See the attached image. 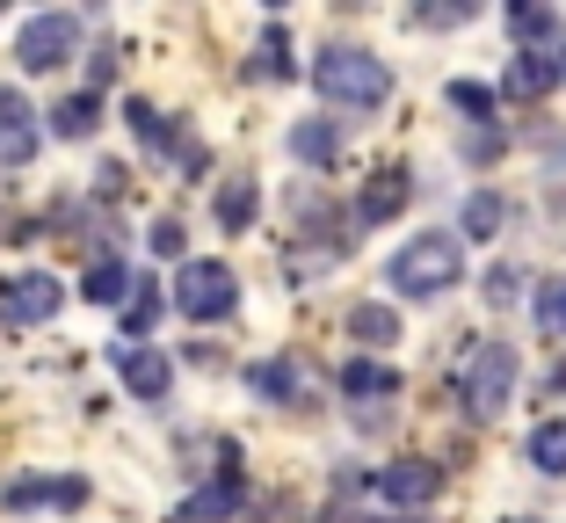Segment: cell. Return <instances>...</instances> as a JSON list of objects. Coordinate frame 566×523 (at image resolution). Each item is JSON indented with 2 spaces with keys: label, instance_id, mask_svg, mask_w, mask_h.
<instances>
[{
  "label": "cell",
  "instance_id": "cell-26",
  "mask_svg": "<svg viewBox=\"0 0 566 523\" xmlns=\"http://www.w3.org/2000/svg\"><path fill=\"white\" fill-rule=\"evenodd\" d=\"M509 30H516V36H545L552 15H545V8H509Z\"/></svg>",
  "mask_w": 566,
  "mask_h": 523
},
{
  "label": "cell",
  "instance_id": "cell-13",
  "mask_svg": "<svg viewBox=\"0 0 566 523\" xmlns=\"http://www.w3.org/2000/svg\"><path fill=\"white\" fill-rule=\"evenodd\" d=\"M211 211H218L226 233H248V226H254V182H248V175H233V182L211 197Z\"/></svg>",
  "mask_w": 566,
  "mask_h": 523
},
{
  "label": "cell",
  "instance_id": "cell-22",
  "mask_svg": "<svg viewBox=\"0 0 566 523\" xmlns=\"http://www.w3.org/2000/svg\"><path fill=\"white\" fill-rule=\"evenodd\" d=\"M298 160H334V124H298Z\"/></svg>",
  "mask_w": 566,
  "mask_h": 523
},
{
  "label": "cell",
  "instance_id": "cell-1",
  "mask_svg": "<svg viewBox=\"0 0 566 523\" xmlns=\"http://www.w3.org/2000/svg\"><path fill=\"white\" fill-rule=\"evenodd\" d=\"M392 291H407V299H429V291H450L458 276H465V240L458 233H415L400 254H392Z\"/></svg>",
  "mask_w": 566,
  "mask_h": 523
},
{
  "label": "cell",
  "instance_id": "cell-8",
  "mask_svg": "<svg viewBox=\"0 0 566 523\" xmlns=\"http://www.w3.org/2000/svg\"><path fill=\"white\" fill-rule=\"evenodd\" d=\"M0 299H8V313H15L22 327H36V321H51V313H59V299H66V291H59V276H44V270H22L15 284L0 291Z\"/></svg>",
  "mask_w": 566,
  "mask_h": 523
},
{
  "label": "cell",
  "instance_id": "cell-7",
  "mask_svg": "<svg viewBox=\"0 0 566 523\" xmlns=\"http://www.w3.org/2000/svg\"><path fill=\"white\" fill-rule=\"evenodd\" d=\"M30 153H36V109L15 87H0V168H22Z\"/></svg>",
  "mask_w": 566,
  "mask_h": 523
},
{
  "label": "cell",
  "instance_id": "cell-24",
  "mask_svg": "<svg viewBox=\"0 0 566 523\" xmlns=\"http://www.w3.org/2000/svg\"><path fill=\"white\" fill-rule=\"evenodd\" d=\"M254 386H262L269 400H291V386H298V378H291V364H262V372H254Z\"/></svg>",
  "mask_w": 566,
  "mask_h": 523
},
{
  "label": "cell",
  "instance_id": "cell-21",
  "mask_svg": "<svg viewBox=\"0 0 566 523\" xmlns=\"http://www.w3.org/2000/svg\"><path fill=\"white\" fill-rule=\"evenodd\" d=\"M254 73H262V81H276V73L291 81V36H283V30L262 36V51H254Z\"/></svg>",
  "mask_w": 566,
  "mask_h": 523
},
{
  "label": "cell",
  "instance_id": "cell-6",
  "mask_svg": "<svg viewBox=\"0 0 566 523\" xmlns=\"http://www.w3.org/2000/svg\"><path fill=\"white\" fill-rule=\"evenodd\" d=\"M370 494L392 509H421L443 494V466H429V458H400V466H385L378 480H370Z\"/></svg>",
  "mask_w": 566,
  "mask_h": 523
},
{
  "label": "cell",
  "instance_id": "cell-17",
  "mask_svg": "<svg viewBox=\"0 0 566 523\" xmlns=\"http://www.w3.org/2000/svg\"><path fill=\"white\" fill-rule=\"evenodd\" d=\"M501 219H509V203L494 197V189H480V197L465 203V233L472 240H486V233H501Z\"/></svg>",
  "mask_w": 566,
  "mask_h": 523
},
{
  "label": "cell",
  "instance_id": "cell-4",
  "mask_svg": "<svg viewBox=\"0 0 566 523\" xmlns=\"http://www.w3.org/2000/svg\"><path fill=\"white\" fill-rule=\"evenodd\" d=\"M175 305H182L189 321H226L240 305V284L226 262H182V276H175Z\"/></svg>",
  "mask_w": 566,
  "mask_h": 523
},
{
  "label": "cell",
  "instance_id": "cell-25",
  "mask_svg": "<svg viewBox=\"0 0 566 523\" xmlns=\"http://www.w3.org/2000/svg\"><path fill=\"white\" fill-rule=\"evenodd\" d=\"M516 291H523V276L509 270V262H501V270L486 276V299H494V305H516Z\"/></svg>",
  "mask_w": 566,
  "mask_h": 523
},
{
  "label": "cell",
  "instance_id": "cell-18",
  "mask_svg": "<svg viewBox=\"0 0 566 523\" xmlns=\"http://www.w3.org/2000/svg\"><path fill=\"white\" fill-rule=\"evenodd\" d=\"M342 386L364 393V400H378V393H400V372H385V364H349V372H342Z\"/></svg>",
  "mask_w": 566,
  "mask_h": 523
},
{
  "label": "cell",
  "instance_id": "cell-9",
  "mask_svg": "<svg viewBox=\"0 0 566 523\" xmlns=\"http://www.w3.org/2000/svg\"><path fill=\"white\" fill-rule=\"evenodd\" d=\"M552 81H559V66H552L545 51H516L509 73H501V95H509V102H545Z\"/></svg>",
  "mask_w": 566,
  "mask_h": 523
},
{
  "label": "cell",
  "instance_id": "cell-2",
  "mask_svg": "<svg viewBox=\"0 0 566 523\" xmlns=\"http://www.w3.org/2000/svg\"><path fill=\"white\" fill-rule=\"evenodd\" d=\"M313 81H319V95L342 102V109H378V102L392 95V66L370 59V51H356V44H334L313 66Z\"/></svg>",
  "mask_w": 566,
  "mask_h": 523
},
{
  "label": "cell",
  "instance_id": "cell-5",
  "mask_svg": "<svg viewBox=\"0 0 566 523\" xmlns=\"http://www.w3.org/2000/svg\"><path fill=\"white\" fill-rule=\"evenodd\" d=\"M73 44H81V15H66V8H51V15H30L15 36V59L22 73H51V66H66Z\"/></svg>",
  "mask_w": 566,
  "mask_h": 523
},
{
  "label": "cell",
  "instance_id": "cell-15",
  "mask_svg": "<svg viewBox=\"0 0 566 523\" xmlns=\"http://www.w3.org/2000/svg\"><path fill=\"white\" fill-rule=\"evenodd\" d=\"M124 291H132V270H124L117 254L87 270V299H95V305H124Z\"/></svg>",
  "mask_w": 566,
  "mask_h": 523
},
{
  "label": "cell",
  "instance_id": "cell-3",
  "mask_svg": "<svg viewBox=\"0 0 566 523\" xmlns=\"http://www.w3.org/2000/svg\"><path fill=\"white\" fill-rule=\"evenodd\" d=\"M516 393V349H501V342H480L465 356V372H458V400H465L472 422H494L501 407Z\"/></svg>",
  "mask_w": 566,
  "mask_h": 523
},
{
  "label": "cell",
  "instance_id": "cell-12",
  "mask_svg": "<svg viewBox=\"0 0 566 523\" xmlns=\"http://www.w3.org/2000/svg\"><path fill=\"white\" fill-rule=\"evenodd\" d=\"M407 197H415L407 168H378V175H370V189H364V219H392Z\"/></svg>",
  "mask_w": 566,
  "mask_h": 523
},
{
  "label": "cell",
  "instance_id": "cell-19",
  "mask_svg": "<svg viewBox=\"0 0 566 523\" xmlns=\"http://www.w3.org/2000/svg\"><path fill=\"white\" fill-rule=\"evenodd\" d=\"M537 327L566 342V276H552V284H537Z\"/></svg>",
  "mask_w": 566,
  "mask_h": 523
},
{
  "label": "cell",
  "instance_id": "cell-20",
  "mask_svg": "<svg viewBox=\"0 0 566 523\" xmlns=\"http://www.w3.org/2000/svg\"><path fill=\"white\" fill-rule=\"evenodd\" d=\"M349 335L356 342H392V335H400V321H392L385 305H356V313H349Z\"/></svg>",
  "mask_w": 566,
  "mask_h": 523
},
{
  "label": "cell",
  "instance_id": "cell-27",
  "mask_svg": "<svg viewBox=\"0 0 566 523\" xmlns=\"http://www.w3.org/2000/svg\"><path fill=\"white\" fill-rule=\"evenodd\" d=\"M153 254H182V226H175V219L153 226Z\"/></svg>",
  "mask_w": 566,
  "mask_h": 523
},
{
  "label": "cell",
  "instance_id": "cell-23",
  "mask_svg": "<svg viewBox=\"0 0 566 523\" xmlns=\"http://www.w3.org/2000/svg\"><path fill=\"white\" fill-rule=\"evenodd\" d=\"M450 109H465V117H486V109H494V95H486L480 81H450Z\"/></svg>",
  "mask_w": 566,
  "mask_h": 523
},
{
  "label": "cell",
  "instance_id": "cell-16",
  "mask_svg": "<svg viewBox=\"0 0 566 523\" xmlns=\"http://www.w3.org/2000/svg\"><path fill=\"white\" fill-rule=\"evenodd\" d=\"M531 466L537 473H566V422H545L531 437Z\"/></svg>",
  "mask_w": 566,
  "mask_h": 523
},
{
  "label": "cell",
  "instance_id": "cell-10",
  "mask_svg": "<svg viewBox=\"0 0 566 523\" xmlns=\"http://www.w3.org/2000/svg\"><path fill=\"white\" fill-rule=\"evenodd\" d=\"M117 372H124V386H132L138 400H167V378H175V372H167V356L160 349H138V342H124V349H117Z\"/></svg>",
  "mask_w": 566,
  "mask_h": 523
},
{
  "label": "cell",
  "instance_id": "cell-14",
  "mask_svg": "<svg viewBox=\"0 0 566 523\" xmlns=\"http://www.w3.org/2000/svg\"><path fill=\"white\" fill-rule=\"evenodd\" d=\"M95 117H102L95 95H66L59 109H51V132H59V138H87V132H95Z\"/></svg>",
  "mask_w": 566,
  "mask_h": 523
},
{
  "label": "cell",
  "instance_id": "cell-11",
  "mask_svg": "<svg viewBox=\"0 0 566 523\" xmlns=\"http://www.w3.org/2000/svg\"><path fill=\"white\" fill-rule=\"evenodd\" d=\"M233 509H240V480L226 473V480H211L203 494H189V502L175 509V523H226Z\"/></svg>",
  "mask_w": 566,
  "mask_h": 523
}]
</instances>
